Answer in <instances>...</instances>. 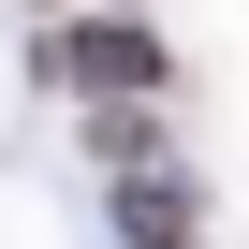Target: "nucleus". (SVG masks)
<instances>
[{
	"instance_id": "1",
	"label": "nucleus",
	"mask_w": 249,
	"mask_h": 249,
	"mask_svg": "<svg viewBox=\"0 0 249 249\" xmlns=\"http://www.w3.org/2000/svg\"><path fill=\"white\" fill-rule=\"evenodd\" d=\"M44 73H59V88H88V103H117V88H161V44H147L132 15H88V30H59V44H44Z\"/></svg>"
},
{
	"instance_id": "2",
	"label": "nucleus",
	"mask_w": 249,
	"mask_h": 249,
	"mask_svg": "<svg viewBox=\"0 0 249 249\" xmlns=\"http://www.w3.org/2000/svg\"><path fill=\"white\" fill-rule=\"evenodd\" d=\"M117 234H132V249H191L205 220H191V191H176V176L147 161V176H117Z\"/></svg>"
}]
</instances>
